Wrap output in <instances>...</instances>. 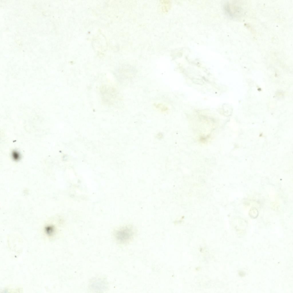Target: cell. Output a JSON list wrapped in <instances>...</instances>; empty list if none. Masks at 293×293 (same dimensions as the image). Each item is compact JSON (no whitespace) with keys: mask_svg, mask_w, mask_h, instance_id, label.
<instances>
[{"mask_svg":"<svg viewBox=\"0 0 293 293\" xmlns=\"http://www.w3.org/2000/svg\"><path fill=\"white\" fill-rule=\"evenodd\" d=\"M134 231L132 228L126 227L116 231L115 234L117 240L122 243H128L133 238Z\"/></svg>","mask_w":293,"mask_h":293,"instance_id":"obj_1","label":"cell"},{"mask_svg":"<svg viewBox=\"0 0 293 293\" xmlns=\"http://www.w3.org/2000/svg\"><path fill=\"white\" fill-rule=\"evenodd\" d=\"M249 215L252 218H256L258 215V211L257 209L253 208L250 210Z\"/></svg>","mask_w":293,"mask_h":293,"instance_id":"obj_2","label":"cell"}]
</instances>
